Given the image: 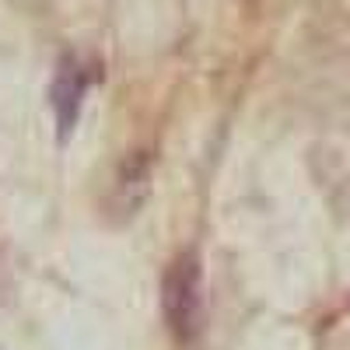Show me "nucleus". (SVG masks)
<instances>
[{
  "label": "nucleus",
  "mask_w": 350,
  "mask_h": 350,
  "mask_svg": "<svg viewBox=\"0 0 350 350\" xmlns=\"http://www.w3.org/2000/svg\"><path fill=\"white\" fill-rule=\"evenodd\" d=\"M161 305H165L168 329L183 343H189L203 326V284H200V262L193 252L179 256L168 267L161 284Z\"/></svg>",
  "instance_id": "1"
},
{
  "label": "nucleus",
  "mask_w": 350,
  "mask_h": 350,
  "mask_svg": "<svg viewBox=\"0 0 350 350\" xmlns=\"http://www.w3.org/2000/svg\"><path fill=\"white\" fill-rule=\"evenodd\" d=\"M81 98H84V74L74 64H64L60 74H56L53 88H49V105L56 112V126H60V137L67 140L74 123H77V112H81Z\"/></svg>",
  "instance_id": "2"
},
{
  "label": "nucleus",
  "mask_w": 350,
  "mask_h": 350,
  "mask_svg": "<svg viewBox=\"0 0 350 350\" xmlns=\"http://www.w3.org/2000/svg\"><path fill=\"white\" fill-rule=\"evenodd\" d=\"M148 179H151V168L148 158H130L120 172V183H116V207L123 214H137V207L148 196Z\"/></svg>",
  "instance_id": "3"
}]
</instances>
